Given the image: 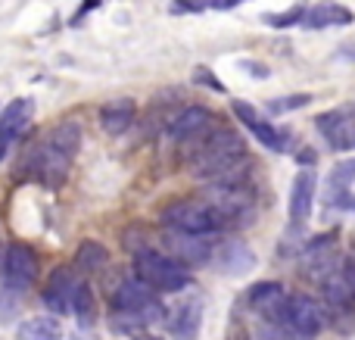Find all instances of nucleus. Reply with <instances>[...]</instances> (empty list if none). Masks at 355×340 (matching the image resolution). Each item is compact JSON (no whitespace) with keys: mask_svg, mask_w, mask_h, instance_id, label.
<instances>
[{"mask_svg":"<svg viewBox=\"0 0 355 340\" xmlns=\"http://www.w3.org/2000/svg\"><path fill=\"white\" fill-rule=\"evenodd\" d=\"M246 169H250V156H246V144L237 131L221 125L193 141L190 172L206 185H237L243 181Z\"/></svg>","mask_w":355,"mask_h":340,"instance_id":"f257e3e1","label":"nucleus"},{"mask_svg":"<svg viewBox=\"0 0 355 340\" xmlns=\"http://www.w3.org/2000/svg\"><path fill=\"white\" fill-rule=\"evenodd\" d=\"M112 306H116V316H112L116 331L147 328V325L166 318V309H162L156 291L150 284H144L141 278H125L112 294Z\"/></svg>","mask_w":355,"mask_h":340,"instance_id":"f03ea898","label":"nucleus"},{"mask_svg":"<svg viewBox=\"0 0 355 340\" xmlns=\"http://www.w3.org/2000/svg\"><path fill=\"white\" fill-rule=\"evenodd\" d=\"M37 278V253L28 244H10L0 266V316L10 318L12 306L28 294Z\"/></svg>","mask_w":355,"mask_h":340,"instance_id":"7ed1b4c3","label":"nucleus"},{"mask_svg":"<svg viewBox=\"0 0 355 340\" xmlns=\"http://www.w3.org/2000/svg\"><path fill=\"white\" fill-rule=\"evenodd\" d=\"M200 200L221 219L225 228L250 225L252 216H256V197H252L246 181H237V185H206Z\"/></svg>","mask_w":355,"mask_h":340,"instance_id":"20e7f679","label":"nucleus"},{"mask_svg":"<svg viewBox=\"0 0 355 340\" xmlns=\"http://www.w3.org/2000/svg\"><path fill=\"white\" fill-rule=\"evenodd\" d=\"M135 278L150 284L156 294H181L190 284V272L166 256L162 250H137L135 256Z\"/></svg>","mask_w":355,"mask_h":340,"instance_id":"39448f33","label":"nucleus"},{"mask_svg":"<svg viewBox=\"0 0 355 340\" xmlns=\"http://www.w3.org/2000/svg\"><path fill=\"white\" fill-rule=\"evenodd\" d=\"M69 169H72V156H66L60 147H53L47 137L37 141L25 153V162H22V175H28L37 185H47V187H60L66 181Z\"/></svg>","mask_w":355,"mask_h":340,"instance_id":"423d86ee","label":"nucleus"},{"mask_svg":"<svg viewBox=\"0 0 355 340\" xmlns=\"http://www.w3.org/2000/svg\"><path fill=\"white\" fill-rule=\"evenodd\" d=\"M162 222L175 231H187V235H200V237H212L221 225V219L209 210L202 200H175L162 210Z\"/></svg>","mask_w":355,"mask_h":340,"instance_id":"0eeeda50","label":"nucleus"},{"mask_svg":"<svg viewBox=\"0 0 355 340\" xmlns=\"http://www.w3.org/2000/svg\"><path fill=\"white\" fill-rule=\"evenodd\" d=\"M324 306L309 294H290L287 312L281 318V328L293 340H315L324 331Z\"/></svg>","mask_w":355,"mask_h":340,"instance_id":"6e6552de","label":"nucleus"},{"mask_svg":"<svg viewBox=\"0 0 355 340\" xmlns=\"http://www.w3.org/2000/svg\"><path fill=\"white\" fill-rule=\"evenodd\" d=\"M231 110H234V116L243 122V128L250 131V135L256 137L262 147L275 150V153H284V150L290 147V131L271 125V119L265 116V112H259L252 103H246V100H234Z\"/></svg>","mask_w":355,"mask_h":340,"instance_id":"1a4fd4ad","label":"nucleus"},{"mask_svg":"<svg viewBox=\"0 0 355 340\" xmlns=\"http://www.w3.org/2000/svg\"><path fill=\"white\" fill-rule=\"evenodd\" d=\"M315 128L321 131V137L327 141V147L337 153H349L355 150V103L337 106L331 112H321L315 119Z\"/></svg>","mask_w":355,"mask_h":340,"instance_id":"9d476101","label":"nucleus"},{"mask_svg":"<svg viewBox=\"0 0 355 340\" xmlns=\"http://www.w3.org/2000/svg\"><path fill=\"white\" fill-rule=\"evenodd\" d=\"M162 253L172 256L175 262H181L184 269L187 266H202V262H209L215 256L209 237L187 235V231H175V228H168L166 235H162Z\"/></svg>","mask_w":355,"mask_h":340,"instance_id":"9b49d317","label":"nucleus"},{"mask_svg":"<svg viewBox=\"0 0 355 340\" xmlns=\"http://www.w3.org/2000/svg\"><path fill=\"white\" fill-rule=\"evenodd\" d=\"M287 303H290V294L284 291L277 281H259V284H252L250 291H246V306H250V312L271 325H281L284 312H287Z\"/></svg>","mask_w":355,"mask_h":340,"instance_id":"f8f14e48","label":"nucleus"},{"mask_svg":"<svg viewBox=\"0 0 355 340\" xmlns=\"http://www.w3.org/2000/svg\"><path fill=\"white\" fill-rule=\"evenodd\" d=\"M78 287H81V281L75 278L72 269H66V266L53 269L47 278V287H44V306H47L53 316H72Z\"/></svg>","mask_w":355,"mask_h":340,"instance_id":"ddd939ff","label":"nucleus"},{"mask_svg":"<svg viewBox=\"0 0 355 340\" xmlns=\"http://www.w3.org/2000/svg\"><path fill=\"white\" fill-rule=\"evenodd\" d=\"M206 131H212V112H209L206 106H200V103L178 110L175 116L168 119V125H166L168 141H190L193 144L196 137H202Z\"/></svg>","mask_w":355,"mask_h":340,"instance_id":"4468645a","label":"nucleus"},{"mask_svg":"<svg viewBox=\"0 0 355 340\" xmlns=\"http://www.w3.org/2000/svg\"><path fill=\"white\" fill-rule=\"evenodd\" d=\"M334 247H337V237L334 235L315 237L306 247V253H302V269H306V275H312V278H318V281L331 278L340 269V266H334Z\"/></svg>","mask_w":355,"mask_h":340,"instance_id":"2eb2a0df","label":"nucleus"},{"mask_svg":"<svg viewBox=\"0 0 355 340\" xmlns=\"http://www.w3.org/2000/svg\"><path fill=\"white\" fill-rule=\"evenodd\" d=\"M315 191H318V181L312 172H300L293 178V187H290V225L293 228H302L309 222L315 206Z\"/></svg>","mask_w":355,"mask_h":340,"instance_id":"dca6fc26","label":"nucleus"},{"mask_svg":"<svg viewBox=\"0 0 355 340\" xmlns=\"http://www.w3.org/2000/svg\"><path fill=\"white\" fill-rule=\"evenodd\" d=\"M168 331L172 340H196L202 331V300H184L168 312Z\"/></svg>","mask_w":355,"mask_h":340,"instance_id":"f3484780","label":"nucleus"},{"mask_svg":"<svg viewBox=\"0 0 355 340\" xmlns=\"http://www.w3.org/2000/svg\"><path fill=\"white\" fill-rule=\"evenodd\" d=\"M215 269L221 275H231V278H240V275H250L256 269V253L246 247L243 241H231V244H221L215 250Z\"/></svg>","mask_w":355,"mask_h":340,"instance_id":"a211bd4d","label":"nucleus"},{"mask_svg":"<svg viewBox=\"0 0 355 340\" xmlns=\"http://www.w3.org/2000/svg\"><path fill=\"white\" fill-rule=\"evenodd\" d=\"M355 12L349 6L337 3V0H321V3L309 6L306 19H302V28L309 31H321V28H340V25H352Z\"/></svg>","mask_w":355,"mask_h":340,"instance_id":"6ab92c4d","label":"nucleus"},{"mask_svg":"<svg viewBox=\"0 0 355 340\" xmlns=\"http://www.w3.org/2000/svg\"><path fill=\"white\" fill-rule=\"evenodd\" d=\"M137 116V103L131 97H119V100H110V103L100 106V125H103L106 135L119 137L131 128Z\"/></svg>","mask_w":355,"mask_h":340,"instance_id":"aec40b11","label":"nucleus"},{"mask_svg":"<svg viewBox=\"0 0 355 340\" xmlns=\"http://www.w3.org/2000/svg\"><path fill=\"white\" fill-rule=\"evenodd\" d=\"M31 110H35V103H31L28 97H19V100H12L3 112H0V141H3V144L16 141V137L28 128Z\"/></svg>","mask_w":355,"mask_h":340,"instance_id":"412c9836","label":"nucleus"},{"mask_svg":"<svg viewBox=\"0 0 355 340\" xmlns=\"http://www.w3.org/2000/svg\"><path fill=\"white\" fill-rule=\"evenodd\" d=\"M62 328L56 322V316H31L25 322H19L16 340H60Z\"/></svg>","mask_w":355,"mask_h":340,"instance_id":"4be33fe9","label":"nucleus"},{"mask_svg":"<svg viewBox=\"0 0 355 340\" xmlns=\"http://www.w3.org/2000/svg\"><path fill=\"white\" fill-rule=\"evenodd\" d=\"M47 137L50 144H53V147H60L62 153L66 156H78V150H81V125L75 122V119H66V122H56L53 128L47 131Z\"/></svg>","mask_w":355,"mask_h":340,"instance_id":"5701e85b","label":"nucleus"},{"mask_svg":"<svg viewBox=\"0 0 355 340\" xmlns=\"http://www.w3.org/2000/svg\"><path fill=\"white\" fill-rule=\"evenodd\" d=\"M352 185H355V160L337 162V166L331 169V175H327V197H324L327 206H334L340 197H346Z\"/></svg>","mask_w":355,"mask_h":340,"instance_id":"b1692460","label":"nucleus"},{"mask_svg":"<svg viewBox=\"0 0 355 340\" xmlns=\"http://www.w3.org/2000/svg\"><path fill=\"white\" fill-rule=\"evenodd\" d=\"M106 260H110V253H106V247L103 244H97V241H85L78 247V253H75V266H78L81 272H87V275L103 272Z\"/></svg>","mask_w":355,"mask_h":340,"instance_id":"393cba45","label":"nucleus"},{"mask_svg":"<svg viewBox=\"0 0 355 340\" xmlns=\"http://www.w3.org/2000/svg\"><path fill=\"white\" fill-rule=\"evenodd\" d=\"M72 316H75V322H78L81 328H94V322H97V306H94V294H91V287H87L85 281H81L78 294H75Z\"/></svg>","mask_w":355,"mask_h":340,"instance_id":"a878e982","label":"nucleus"},{"mask_svg":"<svg viewBox=\"0 0 355 340\" xmlns=\"http://www.w3.org/2000/svg\"><path fill=\"white\" fill-rule=\"evenodd\" d=\"M309 103H312V94H284V97L268 100V106H265V116H284V112L302 110V106H309Z\"/></svg>","mask_w":355,"mask_h":340,"instance_id":"bb28decb","label":"nucleus"},{"mask_svg":"<svg viewBox=\"0 0 355 340\" xmlns=\"http://www.w3.org/2000/svg\"><path fill=\"white\" fill-rule=\"evenodd\" d=\"M306 3H296L290 6L287 12H271V16H265V22L271 25V28H290V25H302V19H306Z\"/></svg>","mask_w":355,"mask_h":340,"instance_id":"cd10ccee","label":"nucleus"},{"mask_svg":"<svg viewBox=\"0 0 355 340\" xmlns=\"http://www.w3.org/2000/svg\"><path fill=\"white\" fill-rule=\"evenodd\" d=\"M172 16H193V12H209L212 0H172Z\"/></svg>","mask_w":355,"mask_h":340,"instance_id":"c85d7f7f","label":"nucleus"},{"mask_svg":"<svg viewBox=\"0 0 355 340\" xmlns=\"http://www.w3.org/2000/svg\"><path fill=\"white\" fill-rule=\"evenodd\" d=\"M193 81H202V85H206L209 91H218V94H225V91H227V87L221 85V78H218V75H212V72H209L206 66L193 69Z\"/></svg>","mask_w":355,"mask_h":340,"instance_id":"c756f323","label":"nucleus"},{"mask_svg":"<svg viewBox=\"0 0 355 340\" xmlns=\"http://www.w3.org/2000/svg\"><path fill=\"white\" fill-rule=\"evenodd\" d=\"M94 6H100V0H85V3H81V10H78V16H75V19H72V25H78V22H81V19H85V16H87V12H91V10H94Z\"/></svg>","mask_w":355,"mask_h":340,"instance_id":"7c9ffc66","label":"nucleus"},{"mask_svg":"<svg viewBox=\"0 0 355 340\" xmlns=\"http://www.w3.org/2000/svg\"><path fill=\"white\" fill-rule=\"evenodd\" d=\"M340 56H343V60H349V62H355V44H343V47H340Z\"/></svg>","mask_w":355,"mask_h":340,"instance_id":"2f4dec72","label":"nucleus"},{"mask_svg":"<svg viewBox=\"0 0 355 340\" xmlns=\"http://www.w3.org/2000/svg\"><path fill=\"white\" fill-rule=\"evenodd\" d=\"M6 150H10V144H3V141H0V160H3V156H6Z\"/></svg>","mask_w":355,"mask_h":340,"instance_id":"473e14b6","label":"nucleus"},{"mask_svg":"<svg viewBox=\"0 0 355 340\" xmlns=\"http://www.w3.org/2000/svg\"><path fill=\"white\" fill-rule=\"evenodd\" d=\"M135 340H162V337H153V334H141V337H135Z\"/></svg>","mask_w":355,"mask_h":340,"instance_id":"72a5a7b5","label":"nucleus"}]
</instances>
